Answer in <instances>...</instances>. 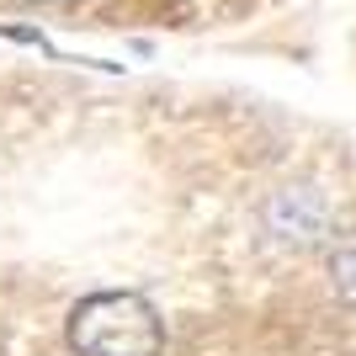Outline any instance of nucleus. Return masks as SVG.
<instances>
[{
    "label": "nucleus",
    "instance_id": "nucleus-1",
    "mask_svg": "<svg viewBox=\"0 0 356 356\" xmlns=\"http://www.w3.org/2000/svg\"><path fill=\"white\" fill-rule=\"evenodd\" d=\"M70 346L80 356H160L165 325L138 293H90L70 309Z\"/></svg>",
    "mask_w": 356,
    "mask_h": 356
},
{
    "label": "nucleus",
    "instance_id": "nucleus-2",
    "mask_svg": "<svg viewBox=\"0 0 356 356\" xmlns=\"http://www.w3.org/2000/svg\"><path fill=\"white\" fill-rule=\"evenodd\" d=\"M271 229L282 239L309 245V239H319V229H325V202L314 192H282L271 202Z\"/></svg>",
    "mask_w": 356,
    "mask_h": 356
},
{
    "label": "nucleus",
    "instance_id": "nucleus-3",
    "mask_svg": "<svg viewBox=\"0 0 356 356\" xmlns=\"http://www.w3.org/2000/svg\"><path fill=\"white\" fill-rule=\"evenodd\" d=\"M330 287H335L341 303H351V309H356V234L341 239L335 255H330Z\"/></svg>",
    "mask_w": 356,
    "mask_h": 356
},
{
    "label": "nucleus",
    "instance_id": "nucleus-4",
    "mask_svg": "<svg viewBox=\"0 0 356 356\" xmlns=\"http://www.w3.org/2000/svg\"><path fill=\"white\" fill-rule=\"evenodd\" d=\"M43 6H80V0H43Z\"/></svg>",
    "mask_w": 356,
    "mask_h": 356
}]
</instances>
